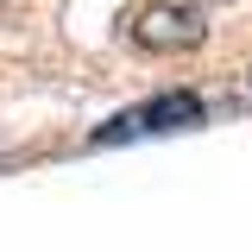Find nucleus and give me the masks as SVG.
Listing matches in <instances>:
<instances>
[{
  "label": "nucleus",
  "mask_w": 252,
  "mask_h": 252,
  "mask_svg": "<svg viewBox=\"0 0 252 252\" xmlns=\"http://www.w3.org/2000/svg\"><path fill=\"white\" fill-rule=\"evenodd\" d=\"M183 126H202V94L189 89H170V94H152L139 107H126L94 132V145H126V139H152V132H183Z\"/></svg>",
  "instance_id": "obj_1"
},
{
  "label": "nucleus",
  "mask_w": 252,
  "mask_h": 252,
  "mask_svg": "<svg viewBox=\"0 0 252 252\" xmlns=\"http://www.w3.org/2000/svg\"><path fill=\"white\" fill-rule=\"evenodd\" d=\"M126 32H132L139 51H195L208 26H202V6L195 0H145L126 19Z\"/></svg>",
  "instance_id": "obj_2"
}]
</instances>
